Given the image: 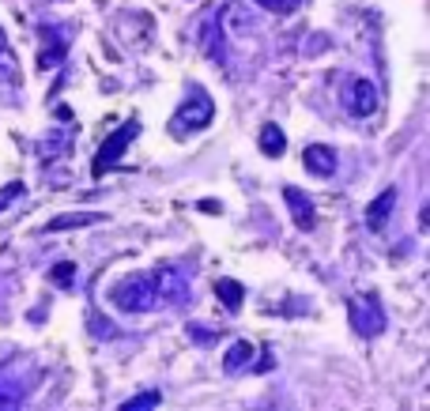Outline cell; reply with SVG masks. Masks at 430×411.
Returning <instances> with one entry per match:
<instances>
[{
	"instance_id": "1",
	"label": "cell",
	"mask_w": 430,
	"mask_h": 411,
	"mask_svg": "<svg viewBox=\"0 0 430 411\" xmlns=\"http://www.w3.org/2000/svg\"><path fill=\"white\" fill-rule=\"evenodd\" d=\"M212 117H215L212 94H208L204 87H189V99L181 102L178 114H174L170 133H174V136H181V133H201V128L212 125Z\"/></svg>"
},
{
	"instance_id": "2",
	"label": "cell",
	"mask_w": 430,
	"mask_h": 411,
	"mask_svg": "<svg viewBox=\"0 0 430 411\" xmlns=\"http://www.w3.org/2000/svg\"><path fill=\"white\" fill-rule=\"evenodd\" d=\"M109 298H114V306L121 313H148L151 306H155V283H151V276H129L121 279V283L109 290Z\"/></svg>"
},
{
	"instance_id": "3",
	"label": "cell",
	"mask_w": 430,
	"mask_h": 411,
	"mask_svg": "<svg viewBox=\"0 0 430 411\" xmlns=\"http://www.w3.org/2000/svg\"><path fill=\"white\" fill-rule=\"evenodd\" d=\"M189 279H193V264H159L151 272V283H155V298L170 302V306H181L189 298Z\"/></svg>"
},
{
	"instance_id": "4",
	"label": "cell",
	"mask_w": 430,
	"mask_h": 411,
	"mask_svg": "<svg viewBox=\"0 0 430 411\" xmlns=\"http://www.w3.org/2000/svg\"><path fill=\"white\" fill-rule=\"evenodd\" d=\"M347 317H351V329L366 340L385 332V306L378 295H355L347 302Z\"/></svg>"
},
{
	"instance_id": "5",
	"label": "cell",
	"mask_w": 430,
	"mask_h": 411,
	"mask_svg": "<svg viewBox=\"0 0 430 411\" xmlns=\"http://www.w3.org/2000/svg\"><path fill=\"white\" fill-rule=\"evenodd\" d=\"M344 106H347L351 117H374V114H378V106H381L378 83H370L366 75H355V80H347V87H344Z\"/></svg>"
},
{
	"instance_id": "6",
	"label": "cell",
	"mask_w": 430,
	"mask_h": 411,
	"mask_svg": "<svg viewBox=\"0 0 430 411\" xmlns=\"http://www.w3.org/2000/svg\"><path fill=\"white\" fill-rule=\"evenodd\" d=\"M136 133H140V121H125V125H121L117 133L109 136L102 147H98V155H95V166H91V174H95V178H102L106 170H114V166H117V159L125 155V147L132 144V140H136Z\"/></svg>"
},
{
	"instance_id": "7",
	"label": "cell",
	"mask_w": 430,
	"mask_h": 411,
	"mask_svg": "<svg viewBox=\"0 0 430 411\" xmlns=\"http://www.w3.org/2000/svg\"><path fill=\"white\" fill-rule=\"evenodd\" d=\"M201 46H204V53L212 61H223L227 57V49H223V23H219V12L215 8H208V12L201 16Z\"/></svg>"
},
{
	"instance_id": "8",
	"label": "cell",
	"mask_w": 430,
	"mask_h": 411,
	"mask_svg": "<svg viewBox=\"0 0 430 411\" xmlns=\"http://www.w3.org/2000/svg\"><path fill=\"white\" fill-rule=\"evenodd\" d=\"M396 185H389V189H381L378 197L370 200V208H366V231L370 234H381L385 231V223H389V215H393V208H396Z\"/></svg>"
},
{
	"instance_id": "9",
	"label": "cell",
	"mask_w": 430,
	"mask_h": 411,
	"mask_svg": "<svg viewBox=\"0 0 430 411\" xmlns=\"http://www.w3.org/2000/svg\"><path fill=\"white\" fill-rule=\"evenodd\" d=\"M302 162L313 178H333L336 174V151L328 144H310L302 151Z\"/></svg>"
},
{
	"instance_id": "10",
	"label": "cell",
	"mask_w": 430,
	"mask_h": 411,
	"mask_svg": "<svg viewBox=\"0 0 430 411\" xmlns=\"http://www.w3.org/2000/svg\"><path fill=\"white\" fill-rule=\"evenodd\" d=\"M253 359H257V343L234 340V343L227 348V355H223V374H227V377H238L241 370H249V366H253Z\"/></svg>"
},
{
	"instance_id": "11",
	"label": "cell",
	"mask_w": 430,
	"mask_h": 411,
	"mask_svg": "<svg viewBox=\"0 0 430 411\" xmlns=\"http://www.w3.org/2000/svg\"><path fill=\"white\" fill-rule=\"evenodd\" d=\"M283 200H287V208H291V219L299 231H313V204L310 197H306L302 189H294V185H283Z\"/></svg>"
},
{
	"instance_id": "12",
	"label": "cell",
	"mask_w": 430,
	"mask_h": 411,
	"mask_svg": "<svg viewBox=\"0 0 430 411\" xmlns=\"http://www.w3.org/2000/svg\"><path fill=\"white\" fill-rule=\"evenodd\" d=\"M106 215H98V211H72V215H57V219H49L46 231H76V226H95Z\"/></svg>"
},
{
	"instance_id": "13",
	"label": "cell",
	"mask_w": 430,
	"mask_h": 411,
	"mask_svg": "<svg viewBox=\"0 0 430 411\" xmlns=\"http://www.w3.org/2000/svg\"><path fill=\"white\" fill-rule=\"evenodd\" d=\"M261 151H264L268 159H280L283 151H287V140H283V128H280V125L268 121V125L261 128Z\"/></svg>"
},
{
	"instance_id": "14",
	"label": "cell",
	"mask_w": 430,
	"mask_h": 411,
	"mask_svg": "<svg viewBox=\"0 0 430 411\" xmlns=\"http://www.w3.org/2000/svg\"><path fill=\"white\" fill-rule=\"evenodd\" d=\"M215 298L223 302L227 309H238L241 298H246V287H241L238 279H219V283H215Z\"/></svg>"
},
{
	"instance_id": "15",
	"label": "cell",
	"mask_w": 430,
	"mask_h": 411,
	"mask_svg": "<svg viewBox=\"0 0 430 411\" xmlns=\"http://www.w3.org/2000/svg\"><path fill=\"white\" fill-rule=\"evenodd\" d=\"M27 400V381H0V407H19Z\"/></svg>"
},
{
	"instance_id": "16",
	"label": "cell",
	"mask_w": 430,
	"mask_h": 411,
	"mask_svg": "<svg viewBox=\"0 0 430 411\" xmlns=\"http://www.w3.org/2000/svg\"><path fill=\"white\" fill-rule=\"evenodd\" d=\"M68 151H72V140L68 136H61V140H42V144H38V159H57V155H68Z\"/></svg>"
},
{
	"instance_id": "17",
	"label": "cell",
	"mask_w": 430,
	"mask_h": 411,
	"mask_svg": "<svg viewBox=\"0 0 430 411\" xmlns=\"http://www.w3.org/2000/svg\"><path fill=\"white\" fill-rule=\"evenodd\" d=\"M159 404H162V393H159V388H151V393H140V396H129V400H125L129 411H148V407H159Z\"/></svg>"
},
{
	"instance_id": "18",
	"label": "cell",
	"mask_w": 430,
	"mask_h": 411,
	"mask_svg": "<svg viewBox=\"0 0 430 411\" xmlns=\"http://www.w3.org/2000/svg\"><path fill=\"white\" fill-rule=\"evenodd\" d=\"M257 4L264 8V12H272V16H291V12H299L302 0H257Z\"/></svg>"
},
{
	"instance_id": "19",
	"label": "cell",
	"mask_w": 430,
	"mask_h": 411,
	"mask_svg": "<svg viewBox=\"0 0 430 411\" xmlns=\"http://www.w3.org/2000/svg\"><path fill=\"white\" fill-rule=\"evenodd\" d=\"M49 279H53V283H61V287H72V279H76V264H72V261H61V264L49 272Z\"/></svg>"
},
{
	"instance_id": "20",
	"label": "cell",
	"mask_w": 430,
	"mask_h": 411,
	"mask_svg": "<svg viewBox=\"0 0 430 411\" xmlns=\"http://www.w3.org/2000/svg\"><path fill=\"white\" fill-rule=\"evenodd\" d=\"M16 197H23V185H19V181H12L8 189H0V211H4V208H8V204H12Z\"/></svg>"
},
{
	"instance_id": "21",
	"label": "cell",
	"mask_w": 430,
	"mask_h": 411,
	"mask_svg": "<svg viewBox=\"0 0 430 411\" xmlns=\"http://www.w3.org/2000/svg\"><path fill=\"white\" fill-rule=\"evenodd\" d=\"M8 53V38H4V30H0V57Z\"/></svg>"
}]
</instances>
